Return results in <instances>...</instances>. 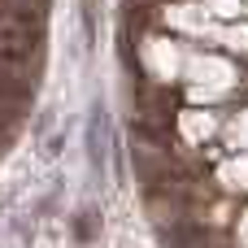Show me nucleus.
I'll return each mask as SVG.
<instances>
[{
	"mask_svg": "<svg viewBox=\"0 0 248 248\" xmlns=\"http://www.w3.org/2000/svg\"><path fill=\"white\" fill-rule=\"evenodd\" d=\"M83 144H87V170H92V174H105L109 148H105V105H100V100H96L92 113H87V135H83Z\"/></svg>",
	"mask_w": 248,
	"mask_h": 248,
	"instance_id": "obj_1",
	"label": "nucleus"
},
{
	"mask_svg": "<svg viewBox=\"0 0 248 248\" xmlns=\"http://www.w3.org/2000/svg\"><path fill=\"white\" fill-rule=\"evenodd\" d=\"M179 131H183L192 144H205L209 135H218V131H222V122H218L214 113H201V109H183V113H179Z\"/></svg>",
	"mask_w": 248,
	"mask_h": 248,
	"instance_id": "obj_2",
	"label": "nucleus"
},
{
	"mask_svg": "<svg viewBox=\"0 0 248 248\" xmlns=\"http://www.w3.org/2000/svg\"><path fill=\"white\" fill-rule=\"evenodd\" d=\"M218 183L227 192H248V153L244 157H231L222 170H218Z\"/></svg>",
	"mask_w": 248,
	"mask_h": 248,
	"instance_id": "obj_3",
	"label": "nucleus"
},
{
	"mask_svg": "<svg viewBox=\"0 0 248 248\" xmlns=\"http://www.w3.org/2000/svg\"><path fill=\"white\" fill-rule=\"evenodd\" d=\"M222 44H227L231 52H244L248 57V26H227V31H222Z\"/></svg>",
	"mask_w": 248,
	"mask_h": 248,
	"instance_id": "obj_4",
	"label": "nucleus"
},
{
	"mask_svg": "<svg viewBox=\"0 0 248 248\" xmlns=\"http://www.w3.org/2000/svg\"><path fill=\"white\" fill-rule=\"evenodd\" d=\"M235 244H240V248H248V214L240 218V227H235Z\"/></svg>",
	"mask_w": 248,
	"mask_h": 248,
	"instance_id": "obj_5",
	"label": "nucleus"
}]
</instances>
